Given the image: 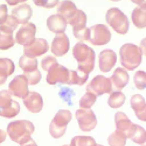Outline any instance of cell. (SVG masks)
I'll return each mask as SVG.
<instances>
[{"instance_id":"obj_25","label":"cell","mask_w":146,"mask_h":146,"mask_svg":"<svg viewBox=\"0 0 146 146\" xmlns=\"http://www.w3.org/2000/svg\"><path fill=\"white\" fill-rule=\"evenodd\" d=\"M89 74L82 72L78 70H69L67 84L70 85L78 84L79 86L83 85L88 78Z\"/></svg>"},{"instance_id":"obj_10","label":"cell","mask_w":146,"mask_h":146,"mask_svg":"<svg viewBox=\"0 0 146 146\" xmlns=\"http://www.w3.org/2000/svg\"><path fill=\"white\" fill-rule=\"evenodd\" d=\"M36 30V26L32 22L23 24L16 34L15 41L24 46L29 45L35 39Z\"/></svg>"},{"instance_id":"obj_37","label":"cell","mask_w":146,"mask_h":146,"mask_svg":"<svg viewBox=\"0 0 146 146\" xmlns=\"http://www.w3.org/2000/svg\"><path fill=\"white\" fill-rule=\"evenodd\" d=\"M1 25L6 26V27L11 29L12 30L14 31L17 29L18 25V23L15 18H14L11 15H8L6 21Z\"/></svg>"},{"instance_id":"obj_26","label":"cell","mask_w":146,"mask_h":146,"mask_svg":"<svg viewBox=\"0 0 146 146\" xmlns=\"http://www.w3.org/2000/svg\"><path fill=\"white\" fill-rule=\"evenodd\" d=\"M146 9L141 7L135 8L131 14V18L134 25L138 29H143L145 27Z\"/></svg>"},{"instance_id":"obj_45","label":"cell","mask_w":146,"mask_h":146,"mask_svg":"<svg viewBox=\"0 0 146 146\" xmlns=\"http://www.w3.org/2000/svg\"><path fill=\"white\" fill-rule=\"evenodd\" d=\"M63 146H69V145H63Z\"/></svg>"},{"instance_id":"obj_39","label":"cell","mask_w":146,"mask_h":146,"mask_svg":"<svg viewBox=\"0 0 146 146\" xmlns=\"http://www.w3.org/2000/svg\"><path fill=\"white\" fill-rule=\"evenodd\" d=\"M7 6L5 4L0 5V25H2L6 20L8 14Z\"/></svg>"},{"instance_id":"obj_40","label":"cell","mask_w":146,"mask_h":146,"mask_svg":"<svg viewBox=\"0 0 146 146\" xmlns=\"http://www.w3.org/2000/svg\"><path fill=\"white\" fill-rule=\"evenodd\" d=\"M21 146H37L35 142L34 141V140L31 137L28 140L25 141V143H22L20 145Z\"/></svg>"},{"instance_id":"obj_27","label":"cell","mask_w":146,"mask_h":146,"mask_svg":"<svg viewBox=\"0 0 146 146\" xmlns=\"http://www.w3.org/2000/svg\"><path fill=\"white\" fill-rule=\"evenodd\" d=\"M128 138L131 139L134 143L142 145L146 141L145 131L140 125L133 124Z\"/></svg>"},{"instance_id":"obj_20","label":"cell","mask_w":146,"mask_h":146,"mask_svg":"<svg viewBox=\"0 0 146 146\" xmlns=\"http://www.w3.org/2000/svg\"><path fill=\"white\" fill-rule=\"evenodd\" d=\"M33 14L31 7L27 3L21 4L14 8L11 15L15 18L18 24H25L28 22Z\"/></svg>"},{"instance_id":"obj_12","label":"cell","mask_w":146,"mask_h":146,"mask_svg":"<svg viewBox=\"0 0 146 146\" xmlns=\"http://www.w3.org/2000/svg\"><path fill=\"white\" fill-rule=\"evenodd\" d=\"M9 92L19 98H24L29 93L28 82L23 75H17L9 84Z\"/></svg>"},{"instance_id":"obj_3","label":"cell","mask_w":146,"mask_h":146,"mask_svg":"<svg viewBox=\"0 0 146 146\" xmlns=\"http://www.w3.org/2000/svg\"><path fill=\"white\" fill-rule=\"evenodd\" d=\"M142 50L136 45L128 43L123 44L120 49L121 65L128 70L137 68L142 61Z\"/></svg>"},{"instance_id":"obj_1","label":"cell","mask_w":146,"mask_h":146,"mask_svg":"<svg viewBox=\"0 0 146 146\" xmlns=\"http://www.w3.org/2000/svg\"><path fill=\"white\" fill-rule=\"evenodd\" d=\"M72 53L78 63V70L87 74L93 70L95 54L92 48L80 42L74 46Z\"/></svg>"},{"instance_id":"obj_2","label":"cell","mask_w":146,"mask_h":146,"mask_svg":"<svg viewBox=\"0 0 146 146\" xmlns=\"http://www.w3.org/2000/svg\"><path fill=\"white\" fill-rule=\"evenodd\" d=\"M6 130L11 140L21 145L31 138L35 127L29 120H18L10 122Z\"/></svg>"},{"instance_id":"obj_11","label":"cell","mask_w":146,"mask_h":146,"mask_svg":"<svg viewBox=\"0 0 146 146\" xmlns=\"http://www.w3.org/2000/svg\"><path fill=\"white\" fill-rule=\"evenodd\" d=\"M69 70L62 65L56 63L48 70L46 80L51 85L57 83L67 84Z\"/></svg>"},{"instance_id":"obj_9","label":"cell","mask_w":146,"mask_h":146,"mask_svg":"<svg viewBox=\"0 0 146 146\" xmlns=\"http://www.w3.org/2000/svg\"><path fill=\"white\" fill-rule=\"evenodd\" d=\"M75 116L80 129L89 132L94 129L97 124V119L94 111L91 109L80 108L75 112Z\"/></svg>"},{"instance_id":"obj_19","label":"cell","mask_w":146,"mask_h":146,"mask_svg":"<svg viewBox=\"0 0 146 146\" xmlns=\"http://www.w3.org/2000/svg\"><path fill=\"white\" fill-rule=\"evenodd\" d=\"M131 108L133 110L137 117L143 121L146 120V106L145 99L140 94L133 95L130 100Z\"/></svg>"},{"instance_id":"obj_24","label":"cell","mask_w":146,"mask_h":146,"mask_svg":"<svg viewBox=\"0 0 146 146\" xmlns=\"http://www.w3.org/2000/svg\"><path fill=\"white\" fill-rule=\"evenodd\" d=\"M15 65L14 62L6 58H0V85L3 84L7 77L14 71Z\"/></svg>"},{"instance_id":"obj_28","label":"cell","mask_w":146,"mask_h":146,"mask_svg":"<svg viewBox=\"0 0 146 146\" xmlns=\"http://www.w3.org/2000/svg\"><path fill=\"white\" fill-rule=\"evenodd\" d=\"M19 66L24 72L33 71L38 68V60L35 58H30L23 55L19 58Z\"/></svg>"},{"instance_id":"obj_6","label":"cell","mask_w":146,"mask_h":146,"mask_svg":"<svg viewBox=\"0 0 146 146\" xmlns=\"http://www.w3.org/2000/svg\"><path fill=\"white\" fill-rule=\"evenodd\" d=\"M20 111L19 104L11 98L8 91H0V116L12 118L16 116Z\"/></svg>"},{"instance_id":"obj_43","label":"cell","mask_w":146,"mask_h":146,"mask_svg":"<svg viewBox=\"0 0 146 146\" xmlns=\"http://www.w3.org/2000/svg\"><path fill=\"white\" fill-rule=\"evenodd\" d=\"M10 5H15L18 3L23 2L24 1H6Z\"/></svg>"},{"instance_id":"obj_4","label":"cell","mask_w":146,"mask_h":146,"mask_svg":"<svg viewBox=\"0 0 146 146\" xmlns=\"http://www.w3.org/2000/svg\"><path fill=\"white\" fill-rule=\"evenodd\" d=\"M106 18L108 24L117 33L125 34L128 32L129 26L128 17L119 8L108 9Z\"/></svg>"},{"instance_id":"obj_21","label":"cell","mask_w":146,"mask_h":146,"mask_svg":"<svg viewBox=\"0 0 146 146\" xmlns=\"http://www.w3.org/2000/svg\"><path fill=\"white\" fill-rule=\"evenodd\" d=\"M115 121L116 130L123 132L128 138L129 133L133 126V123L123 112H117L115 115Z\"/></svg>"},{"instance_id":"obj_15","label":"cell","mask_w":146,"mask_h":146,"mask_svg":"<svg viewBox=\"0 0 146 146\" xmlns=\"http://www.w3.org/2000/svg\"><path fill=\"white\" fill-rule=\"evenodd\" d=\"M26 108L32 113L39 112L43 107V101L41 95L35 91H30L23 99Z\"/></svg>"},{"instance_id":"obj_35","label":"cell","mask_w":146,"mask_h":146,"mask_svg":"<svg viewBox=\"0 0 146 146\" xmlns=\"http://www.w3.org/2000/svg\"><path fill=\"white\" fill-rule=\"evenodd\" d=\"M73 34L75 37L81 41L88 40L90 37V30L88 28H73Z\"/></svg>"},{"instance_id":"obj_32","label":"cell","mask_w":146,"mask_h":146,"mask_svg":"<svg viewBox=\"0 0 146 146\" xmlns=\"http://www.w3.org/2000/svg\"><path fill=\"white\" fill-rule=\"evenodd\" d=\"M97 96L92 93L86 91V94L81 98L79 102V107L80 108L90 109L96 100Z\"/></svg>"},{"instance_id":"obj_14","label":"cell","mask_w":146,"mask_h":146,"mask_svg":"<svg viewBox=\"0 0 146 146\" xmlns=\"http://www.w3.org/2000/svg\"><path fill=\"white\" fill-rule=\"evenodd\" d=\"M70 48V41L64 33L57 34L51 44V51L56 56H61L66 54Z\"/></svg>"},{"instance_id":"obj_38","label":"cell","mask_w":146,"mask_h":146,"mask_svg":"<svg viewBox=\"0 0 146 146\" xmlns=\"http://www.w3.org/2000/svg\"><path fill=\"white\" fill-rule=\"evenodd\" d=\"M33 2L36 6L47 8L53 7L59 2L58 1H34Z\"/></svg>"},{"instance_id":"obj_44","label":"cell","mask_w":146,"mask_h":146,"mask_svg":"<svg viewBox=\"0 0 146 146\" xmlns=\"http://www.w3.org/2000/svg\"><path fill=\"white\" fill-rule=\"evenodd\" d=\"M96 146H103V145H99V144H96Z\"/></svg>"},{"instance_id":"obj_33","label":"cell","mask_w":146,"mask_h":146,"mask_svg":"<svg viewBox=\"0 0 146 146\" xmlns=\"http://www.w3.org/2000/svg\"><path fill=\"white\" fill-rule=\"evenodd\" d=\"M23 75L26 77L28 84L30 85L38 84L42 78V74L38 69L30 72H23Z\"/></svg>"},{"instance_id":"obj_22","label":"cell","mask_w":146,"mask_h":146,"mask_svg":"<svg viewBox=\"0 0 146 146\" xmlns=\"http://www.w3.org/2000/svg\"><path fill=\"white\" fill-rule=\"evenodd\" d=\"M47 26L48 29L54 33H63L66 30L67 22L60 15L54 14L47 18Z\"/></svg>"},{"instance_id":"obj_7","label":"cell","mask_w":146,"mask_h":146,"mask_svg":"<svg viewBox=\"0 0 146 146\" xmlns=\"http://www.w3.org/2000/svg\"><path fill=\"white\" fill-rule=\"evenodd\" d=\"M86 90L99 96L105 93L111 94L112 85L110 78L103 75H97L87 85Z\"/></svg>"},{"instance_id":"obj_16","label":"cell","mask_w":146,"mask_h":146,"mask_svg":"<svg viewBox=\"0 0 146 146\" xmlns=\"http://www.w3.org/2000/svg\"><path fill=\"white\" fill-rule=\"evenodd\" d=\"M100 70L107 72L110 71L115 66L117 60V55L112 50L106 49L99 55Z\"/></svg>"},{"instance_id":"obj_23","label":"cell","mask_w":146,"mask_h":146,"mask_svg":"<svg viewBox=\"0 0 146 146\" xmlns=\"http://www.w3.org/2000/svg\"><path fill=\"white\" fill-rule=\"evenodd\" d=\"M13 30L4 25H0V50H7L12 47L15 41L13 36Z\"/></svg>"},{"instance_id":"obj_30","label":"cell","mask_w":146,"mask_h":146,"mask_svg":"<svg viewBox=\"0 0 146 146\" xmlns=\"http://www.w3.org/2000/svg\"><path fill=\"white\" fill-rule=\"evenodd\" d=\"M127 137L121 132L115 130L108 137V143L110 146H125Z\"/></svg>"},{"instance_id":"obj_36","label":"cell","mask_w":146,"mask_h":146,"mask_svg":"<svg viewBox=\"0 0 146 146\" xmlns=\"http://www.w3.org/2000/svg\"><path fill=\"white\" fill-rule=\"evenodd\" d=\"M58 63L56 59L51 56L44 57L42 60V68L45 71H48L51 67Z\"/></svg>"},{"instance_id":"obj_41","label":"cell","mask_w":146,"mask_h":146,"mask_svg":"<svg viewBox=\"0 0 146 146\" xmlns=\"http://www.w3.org/2000/svg\"><path fill=\"white\" fill-rule=\"evenodd\" d=\"M6 136V135L5 131L0 129V144L3 143L5 140Z\"/></svg>"},{"instance_id":"obj_31","label":"cell","mask_w":146,"mask_h":146,"mask_svg":"<svg viewBox=\"0 0 146 146\" xmlns=\"http://www.w3.org/2000/svg\"><path fill=\"white\" fill-rule=\"evenodd\" d=\"M96 144L92 137L78 136L72 139L70 146H96Z\"/></svg>"},{"instance_id":"obj_29","label":"cell","mask_w":146,"mask_h":146,"mask_svg":"<svg viewBox=\"0 0 146 146\" xmlns=\"http://www.w3.org/2000/svg\"><path fill=\"white\" fill-rule=\"evenodd\" d=\"M125 100V96L121 91L111 93L108 100V104L112 108H118L122 106Z\"/></svg>"},{"instance_id":"obj_42","label":"cell","mask_w":146,"mask_h":146,"mask_svg":"<svg viewBox=\"0 0 146 146\" xmlns=\"http://www.w3.org/2000/svg\"><path fill=\"white\" fill-rule=\"evenodd\" d=\"M133 2L134 3H137L141 8H143V9H146V5H145V3H144L143 4V3H144L145 2V1H133Z\"/></svg>"},{"instance_id":"obj_17","label":"cell","mask_w":146,"mask_h":146,"mask_svg":"<svg viewBox=\"0 0 146 146\" xmlns=\"http://www.w3.org/2000/svg\"><path fill=\"white\" fill-rule=\"evenodd\" d=\"M57 7L58 14L62 16L67 23H69L75 17L78 9L74 3L70 1H63L59 2Z\"/></svg>"},{"instance_id":"obj_13","label":"cell","mask_w":146,"mask_h":146,"mask_svg":"<svg viewBox=\"0 0 146 146\" xmlns=\"http://www.w3.org/2000/svg\"><path fill=\"white\" fill-rule=\"evenodd\" d=\"M49 48L47 40L43 38H35L29 45L24 46L25 55L35 58L46 53Z\"/></svg>"},{"instance_id":"obj_5","label":"cell","mask_w":146,"mask_h":146,"mask_svg":"<svg viewBox=\"0 0 146 146\" xmlns=\"http://www.w3.org/2000/svg\"><path fill=\"white\" fill-rule=\"evenodd\" d=\"M71 119L72 114L70 111L67 110H59L49 126V132L51 136L55 139L62 137L65 133L67 125Z\"/></svg>"},{"instance_id":"obj_18","label":"cell","mask_w":146,"mask_h":146,"mask_svg":"<svg viewBox=\"0 0 146 146\" xmlns=\"http://www.w3.org/2000/svg\"><path fill=\"white\" fill-rule=\"evenodd\" d=\"M129 79L127 71L121 67L117 68L110 78L112 85V91L114 89L118 91L123 89L128 84Z\"/></svg>"},{"instance_id":"obj_34","label":"cell","mask_w":146,"mask_h":146,"mask_svg":"<svg viewBox=\"0 0 146 146\" xmlns=\"http://www.w3.org/2000/svg\"><path fill=\"white\" fill-rule=\"evenodd\" d=\"M134 84L136 88L143 90L146 86V76L144 71H137L133 77Z\"/></svg>"},{"instance_id":"obj_8","label":"cell","mask_w":146,"mask_h":146,"mask_svg":"<svg viewBox=\"0 0 146 146\" xmlns=\"http://www.w3.org/2000/svg\"><path fill=\"white\" fill-rule=\"evenodd\" d=\"M90 42L95 46H102L108 43L111 38V33L107 26L96 24L90 29Z\"/></svg>"}]
</instances>
